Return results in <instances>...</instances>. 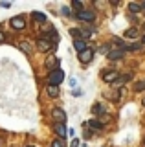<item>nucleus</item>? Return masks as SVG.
Returning a JSON list of instances; mask_svg holds the SVG:
<instances>
[{
    "label": "nucleus",
    "mask_w": 145,
    "mask_h": 147,
    "mask_svg": "<svg viewBox=\"0 0 145 147\" xmlns=\"http://www.w3.org/2000/svg\"><path fill=\"white\" fill-rule=\"evenodd\" d=\"M62 81H64V72H62V68H55V70H52L48 74V85L59 86Z\"/></svg>",
    "instance_id": "nucleus-1"
},
{
    "label": "nucleus",
    "mask_w": 145,
    "mask_h": 147,
    "mask_svg": "<svg viewBox=\"0 0 145 147\" xmlns=\"http://www.w3.org/2000/svg\"><path fill=\"white\" fill-rule=\"evenodd\" d=\"M37 50L40 53H46V52H50V50H55V44H53L52 40H48L46 37H40V39L37 40Z\"/></svg>",
    "instance_id": "nucleus-2"
},
{
    "label": "nucleus",
    "mask_w": 145,
    "mask_h": 147,
    "mask_svg": "<svg viewBox=\"0 0 145 147\" xmlns=\"http://www.w3.org/2000/svg\"><path fill=\"white\" fill-rule=\"evenodd\" d=\"M9 24L15 31H22L26 28V20H24V17H13L9 20Z\"/></svg>",
    "instance_id": "nucleus-3"
},
{
    "label": "nucleus",
    "mask_w": 145,
    "mask_h": 147,
    "mask_svg": "<svg viewBox=\"0 0 145 147\" xmlns=\"http://www.w3.org/2000/svg\"><path fill=\"white\" fill-rule=\"evenodd\" d=\"M52 118L55 119V123L64 125V121H66V112H64L62 109H53V110H52Z\"/></svg>",
    "instance_id": "nucleus-4"
},
{
    "label": "nucleus",
    "mask_w": 145,
    "mask_h": 147,
    "mask_svg": "<svg viewBox=\"0 0 145 147\" xmlns=\"http://www.w3.org/2000/svg\"><path fill=\"white\" fill-rule=\"evenodd\" d=\"M75 17H77L79 20H85V22H92L94 18H96V13H94V11H88V9H83V11L75 13Z\"/></svg>",
    "instance_id": "nucleus-5"
},
{
    "label": "nucleus",
    "mask_w": 145,
    "mask_h": 147,
    "mask_svg": "<svg viewBox=\"0 0 145 147\" xmlns=\"http://www.w3.org/2000/svg\"><path fill=\"white\" fill-rule=\"evenodd\" d=\"M117 77H119V72L117 70H105L103 72V81L105 83H114Z\"/></svg>",
    "instance_id": "nucleus-6"
},
{
    "label": "nucleus",
    "mask_w": 145,
    "mask_h": 147,
    "mask_svg": "<svg viewBox=\"0 0 145 147\" xmlns=\"http://www.w3.org/2000/svg\"><path fill=\"white\" fill-rule=\"evenodd\" d=\"M92 57H94V50H92V48H87L85 52H81V53H79V61L83 63V64L90 63V61H92Z\"/></svg>",
    "instance_id": "nucleus-7"
},
{
    "label": "nucleus",
    "mask_w": 145,
    "mask_h": 147,
    "mask_svg": "<svg viewBox=\"0 0 145 147\" xmlns=\"http://www.w3.org/2000/svg\"><path fill=\"white\" fill-rule=\"evenodd\" d=\"M59 64H61V61H59V57H55V55H52V57H46V68H48L50 72L55 70V68H61Z\"/></svg>",
    "instance_id": "nucleus-8"
},
{
    "label": "nucleus",
    "mask_w": 145,
    "mask_h": 147,
    "mask_svg": "<svg viewBox=\"0 0 145 147\" xmlns=\"http://www.w3.org/2000/svg\"><path fill=\"white\" fill-rule=\"evenodd\" d=\"M123 52H125V50H110L107 57L110 59V61H117V59H121V57H123Z\"/></svg>",
    "instance_id": "nucleus-9"
},
{
    "label": "nucleus",
    "mask_w": 145,
    "mask_h": 147,
    "mask_svg": "<svg viewBox=\"0 0 145 147\" xmlns=\"http://www.w3.org/2000/svg\"><path fill=\"white\" fill-rule=\"evenodd\" d=\"M74 48L77 50L79 53H81V52H85V50L88 48V46H87V40H83V39H75V40H74Z\"/></svg>",
    "instance_id": "nucleus-10"
},
{
    "label": "nucleus",
    "mask_w": 145,
    "mask_h": 147,
    "mask_svg": "<svg viewBox=\"0 0 145 147\" xmlns=\"http://www.w3.org/2000/svg\"><path fill=\"white\" fill-rule=\"evenodd\" d=\"M59 92H61V90H59V86H55V85H48L46 86V94L50 96V98H57Z\"/></svg>",
    "instance_id": "nucleus-11"
},
{
    "label": "nucleus",
    "mask_w": 145,
    "mask_h": 147,
    "mask_svg": "<svg viewBox=\"0 0 145 147\" xmlns=\"http://www.w3.org/2000/svg\"><path fill=\"white\" fill-rule=\"evenodd\" d=\"M19 48L26 55H31V44H30V40H20V42H19Z\"/></svg>",
    "instance_id": "nucleus-12"
},
{
    "label": "nucleus",
    "mask_w": 145,
    "mask_h": 147,
    "mask_svg": "<svg viewBox=\"0 0 145 147\" xmlns=\"http://www.w3.org/2000/svg\"><path fill=\"white\" fill-rule=\"evenodd\" d=\"M130 77H132V74H127V76H121V77H117V79L114 81V86L116 88H119L123 83H127V81H130Z\"/></svg>",
    "instance_id": "nucleus-13"
},
{
    "label": "nucleus",
    "mask_w": 145,
    "mask_h": 147,
    "mask_svg": "<svg viewBox=\"0 0 145 147\" xmlns=\"http://www.w3.org/2000/svg\"><path fill=\"white\" fill-rule=\"evenodd\" d=\"M53 129H55V132L61 136V140H64V136H66V127L61 125V123H55V127H53Z\"/></svg>",
    "instance_id": "nucleus-14"
},
{
    "label": "nucleus",
    "mask_w": 145,
    "mask_h": 147,
    "mask_svg": "<svg viewBox=\"0 0 145 147\" xmlns=\"http://www.w3.org/2000/svg\"><path fill=\"white\" fill-rule=\"evenodd\" d=\"M140 35V30L138 28H129V30L125 31V37L127 39H134V37H138Z\"/></svg>",
    "instance_id": "nucleus-15"
},
{
    "label": "nucleus",
    "mask_w": 145,
    "mask_h": 147,
    "mask_svg": "<svg viewBox=\"0 0 145 147\" xmlns=\"http://www.w3.org/2000/svg\"><path fill=\"white\" fill-rule=\"evenodd\" d=\"M31 17H33L37 22H46V15L40 13V11H33V13H31Z\"/></svg>",
    "instance_id": "nucleus-16"
},
{
    "label": "nucleus",
    "mask_w": 145,
    "mask_h": 147,
    "mask_svg": "<svg viewBox=\"0 0 145 147\" xmlns=\"http://www.w3.org/2000/svg\"><path fill=\"white\" fill-rule=\"evenodd\" d=\"M88 127H90V129H96V131H99V129H103V123L99 121V119H90V121H88Z\"/></svg>",
    "instance_id": "nucleus-17"
},
{
    "label": "nucleus",
    "mask_w": 145,
    "mask_h": 147,
    "mask_svg": "<svg viewBox=\"0 0 145 147\" xmlns=\"http://www.w3.org/2000/svg\"><path fill=\"white\" fill-rule=\"evenodd\" d=\"M129 11H130V13H138V11H142V4L130 2V4H129Z\"/></svg>",
    "instance_id": "nucleus-18"
},
{
    "label": "nucleus",
    "mask_w": 145,
    "mask_h": 147,
    "mask_svg": "<svg viewBox=\"0 0 145 147\" xmlns=\"http://www.w3.org/2000/svg\"><path fill=\"white\" fill-rule=\"evenodd\" d=\"M92 112H94V114H99V116H101V114H105V109H103V105L96 103V105L92 107Z\"/></svg>",
    "instance_id": "nucleus-19"
},
{
    "label": "nucleus",
    "mask_w": 145,
    "mask_h": 147,
    "mask_svg": "<svg viewBox=\"0 0 145 147\" xmlns=\"http://www.w3.org/2000/svg\"><path fill=\"white\" fill-rule=\"evenodd\" d=\"M134 90L136 92H142V90H145V79H142V81H138L134 85Z\"/></svg>",
    "instance_id": "nucleus-20"
},
{
    "label": "nucleus",
    "mask_w": 145,
    "mask_h": 147,
    "mask_svg": "<svg viewBox=\"0 0 145 147\" xmlns=\"http://www.w3.org/2000/svg\"><path fill=\"white\" fill-rule=\"evenodd\" d=\"M72 7L77 9V13L83 11V2H79V0H74V2H72Z\"/></svg>",
    "instance_id": "nucleus-21"
},
{
    "label": "nucleus",
    "mask_w": 145,
    "mask_h": 147,
    "mask_svg": "<svg viewBox=\"0 0 145 147\" xmlns=\"http://www.w3.org/2000/svg\"><path fill=\"white\" fill-rule=\"evenodd\" d=\"M142 42H136V44H130V46H127V50H130V52H136V50H142Z\"/></svg>",
    "instance_id": "nucleus-22"
},
{
    "label": "nucleus",
    "mask_w": 145,
    "mask_h": 147,
    "mask_svg": "<svg viewBox=\"0 0 145 147\" xmlns=\"http://www.w3.org/2000/svg\"><path fill=\"white\" fill-rule=\"evenodd\" d=\"M52 147H66V144H64V140H55L52 144Z\"/></svg>",
    "instance_id": "nucleus-23"
},
{
    "label": "nucleus",
    "mask_w": 145,
    "mask_h": 147,
    "mask_svg": "<svg viewBox=\"0 0 145 147\" xmlns=\"http://www.w3.org/2000/svg\"><path fill=\"white\" fill-rule=\"evenodd\" d=\"M62 15L64 17H70L72 13H70V7H62Z\"/></svg>",
    "instance_id": "nucleus-24"
},
{
    "label": "nucleus",
    "mask_w": 145,
    "mask_h": 147,
    "mask_svg": "<svg viewBox=\"0 0 145 147\" xmlns=\"http://www.w3.org/2000/svg\"><path fill=\"white\" fill-rule=\"evenodd\" d=\"M70 147H79V140H77V138H74V140H72Z\"/></svg>",
    "instance_id": "nucleus-25"
},
{
    "label": "nucleus",
    "mask_w": 145,
    "mask_h": 147,
    "mask_svg": "<svg viewBox=\"0 0 145 147\" xmlns=\"http://www.w3.org/2000/svg\"><path fill=\"white\" fill-rule=\"evenodd\" d=\"M9 6H11L9 2H0V7H9Z\"/></svg>",
    "instance_id": "nucleus-26"
},
{
    "label": "nucleus",
    "mask_w": 145,
    "mask_h": 147,
    "mask_svg": "<svg viewBox=\"0 0 145 147\" xmlns=\"http://www.w3.org/2000/svg\"><path fill=\"white\" fill-rule=\"evenodd\" d=\"M4 39H6V35H4V31H2V30H0V42H2V40H4Z\"/></svg>",
    "instance_id": "nucleus-27"
},
{
    "label": "nucleus",
    "mask_w": 145,
    "mask_h": 147,
    "mask_svg": "<svg viewBox=\"0 0 145 147\" xmlns=\"http://www.w3.org/2000/svg\"><path fill=\"white\" fill-rule=\"evenodd\" d=\"M143 42H145V35H143V37H142V44H143Z\"/></svg>",
    "instance_id": "nucleus-28"
},
{
    "label": "nucleus",
    "mask_w": 145,
    "mask_h": 147,
    "mask_svg": "<svg viewBox=\"0 0 145 147\" xmlns=\"http://www.w3.org/2000/svg\"><path fill=\"white\" fill-rule=\"evenodd\" d=\"M142 9H145V2H143V4H142Z\"/></svg>",
    "instance_id": "nucleus-29"
},
{
    "label": "nucleus",
    "mask_w": 145,
    "mask_h": 147,
    "mask_svg": "<svg viewBox=\"0 0 145 147\" xmlns=\"http://www.w3.org/2000/svg\"><path fill=\"white\" fill-rule=\"evenodd\" d=\"M142 103H143V105H145V98H143V99H142Z\"/></svg>",
    "instance_id": "nucleus-30"
},
{
    "label": "nucleus",
    "mask_w": 145,
    "mask_h": 147,
    "mask_svg": "<svg viewBox=\"0 0 145 147\" xmlns=\"http://www.w3.org/2000/svg\"><path fill=\"white\" fill-rule=\"evenodd\" d=\"M26 147H35V145H26Z\"/></svg>",
    "instance_id": "nucleus-31"
}]
</instances>
